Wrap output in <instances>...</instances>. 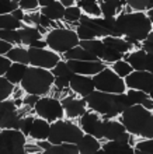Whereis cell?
<instances>
[{"mask_svg": "<svg viewBox=\"0 0 153 154\" xmlns=\"http://www.w3.org/2000/svg\"><path fill=\"white\" fill-rule=\"evenodd\" d=\"M69 88H72L73 93H76L81 98H86L96 90L91 77L79 76V74H73V77L69 81Z\"/></svg>", "mask_w": 153, "mask_h": 154, "instance_id": "e0dca14e", "label": "cell"}, {"mask_svg": "<svg viewBox=\"0 0 153 154\" xmlns=\"http://www.w3.org/2000/svg\"><path fill=\"white\" fill-rule=\"evenodd\" d=\"M75 32H76L77 38H79V41H90V39H97L96 34L93 32L90 28H87L86 25H81L79 24L76 27V29H75Z\"/></svg>", "mask_w": 153, "mask_h": 154, "instance_id": "f35d334b", "label": "cell"}, {"mask_svg": "<svg viewBox=\"0 0 153 154\" xmlns=\"http://www.w3.org/2000/svg\"><path fill=\"white\" fill-rule=\"evenodd\" d=\"M125 3L133 13H145L153 8L152 2H149V0H128Z\"/></svg>", "mask_w": 153, "mask_h": 154, "instance_id": "d6a6232c", "label": "cell"}, {"mask_svg": "<svg viewBox=\"0 0 153 154\" xmlns=\"http://www.w3.org/2000/svg\"><path fill=\"white\" fill-rule=\"evenodd\" d=\"M40 17H41V13L38 11H34V13H30L28 16H24V23L27 24V27H30L31 24H35L37 27L40 25Z\"/></svg>", "mask_w": 153, "mask_h": 154, "instance_id": "f6af8a7d", "label": "cell"}, {"mask_svg": "<svg viewBox=\"0 0 153 154\" xmlns=\"http://www.w3.org/2000/svg\"><path fill=\"white\" fill-rule=\"evenodd\" d=\"M76 146L79 149V154H93L94 151L101 149L100 140H97L90 134H83V137L77 142Z\"/></svg>", "mask_w": 153, "mask_h": 154, "instance_id": "7402d4cb", "label": "cell"}, {"mask_svg": "<svg viewBox=\"0 0 153 154\" xmlns=\"http://www.w3.org/2000/svg\"><path fill=\"white\" fill-rule=\"evenodd\" d=\"M79 46L83 48L84 51L93 53L94 56L100 60L101 55H103V51H104L105 45L101 42V39H90V41H79Z\"/></svg>", "mask_w": 153, "mask_h": 154, "instance_id": "4dcf8cb0", "label": "cell"}, {"mask_svg": "<svg viewBox=\"0 0 153 154\" xmlns=\"http://www.w3.org/2000/svg\"><path fill=\"white\" fill-rule=\"evenodd\" d=\"M41 14L44 17H46L48 20L55 21V20H63L65 16V7L59 3V0H53L52 4H49L48 7L40 8Z\"/></svg>", "mask_w": 153, "mask_h": 154, "instance_id": "484cf974", "label": "cell"}, {"mask_svg": "<svg viewBox=\"0 0 153 154\" xmlns=\"http://www.w3.org/2000/svg\"><path fill=\"white\" fill-rule=\"evenodd\" d=\"M42 154H79V149L72 143H62V144H52L48 150H44Z\"/></svg>", "mask_w": 153, "mask_h": 154, "instance_id": "1f68e13d", "label": "cell"}, {"mask_svg": "<svg viewBox=\"0 0 153 154\" xmlns=\"http://www.w3.org/2000/svg\"><path fill=\"white\" fill-rule=\"evenodd\" d=\"M125 94H126L131 105H141L148 111L153 109L152 95H148V94L142 93V91H138V90H128Z\"/></svg>", "mask_w": 153, "mask_h": 154, "instance_id": "ffe728a7", "label": "cell"}, {"mask_svg": "<svg viewBox=\"0 0 153 154\" xmlns=\"http://www.w3.org/2000/svg\"><path fill=\"white\" fill-rule=\"evenodd\" d=\"M120 123L132 136L153 137V114L141 105H131L120 115Z\"/></svg>", "mask_w": 153, "mask_h": 154, "instance_id": "7a4b0ae2", "label": "cell"}, {"mask_svg": "<svg viewBox=\"0 0 153 154\" xmlns=\"http://www.w3.org/2000/svg\"><path fill=\"white\" fill-rule=\"evenodd\" d=\"M11 16L14 17V18H16L17 21H20V23H21V21L24 20V16H25V14H24V11H23V10H21V8L18 7L17 10H14V11L11 13Z\"/></svg>", "mask_w": 153, "mask_h": 154, "instance_id": "f5cc1de1", "label": "cell"}, {"mask_svg": "<svg viewBox=\"0 0 153 154\" xmlns=\"http://www.w3.org/2000/svg\"><path fill=\"white\" fill-rule=\"evenodd\" d=\"M0 102H2V101H0Z\"/></svg>", "mask_w": 153, "mask_h": 154, "instance_id": "91938a15", "label": "cell"}, {"mask_svg": "<svg viewBox=\"0 0 153 154\" xmlns=\"http://www.w3.org/2000/svg\"><path fill=\"white\" fill-rule=\"evenodd\" d=\"M133 154H152V153H145V151H139V150H135Z\"/></svg>", "mask_w": 153, "mask_h": 154, "instance_id": "6f0895ef", "label": "cell"}, {"mask_svg": "<svg viewBox=\"0 0 153 154\" xmlns=\"http://www.w3.org/2000/svg\"><path fill=\"white\" fill-rule=\"evenodd\" d=\"M133 149H135V150H139V151H145V153L153 154V140L152 139H145V140H142V142H138Z\"/></svg>", "mask_w": 153, "mask_h": 154, "instance_id": "ee69618b", "label": "cell"}, {"mask_svg": "<svg viewBox=\"0 0 153 154\" xmlns=\"http://www.w3.org/2000/svg\"><path fill=\"white\" fill-rule=\"evenodd\" d=\"M86 101V105L91 111H94L97 115L104 116L105 119H113V118L121 115L126 108L131 106L126 94H107L101 91H93L90 95L83 98Z\"/></svg>", "mask_w": 153, "mask_h": 154, "instance_id": "6da1fadb", "label": "cell"}, {"mask_svg": "<svg viewBox=\"0 0 153 154\" xmlns=\"http://www.w3.org/2000/svg\"><path fill=\"white\" fill-rule=\"evenodd\" d=\"M18 8V2L16 0H0V16L11 14Z\"/></svg>", "mask_w": 153, "mask_h": 154, "instance_id": "60d3db41", "label": "cell"}, {"mask_svg": "<svg viewBox=\"0 0 153 154\" xmlns=\"http://www.w3.org/2000/svg\"><path fill=\"white\" fill-rule=\"evenodd\" d=\"M101 42L107 46V48L113 49L115 52L121 53V55H125V53L131 52V49H132V45L128 44V42H125L124 38H113V37H105L101 39Z\"/></svg>", "mask_w": 153, "mask_h": 154, "instance_id": "d4e9b609", "label": "cell"}, {"mask_svg": "<svg viewBox=\"0 0 153 154\" xmlns=\"http://www.w3.org/2000/svg\"><path fill=\"white\" fill-rule=\"evenodd\" d=\"M14 101L6 100L0 102V129H20V115Z\"/></svg>", "mask_w": 153, "mask_h": 154, "instance_id": "8fae6325", "label": "cell"}, {"mask_svg": "<svg viewBox=\"0 0 153 154\" xmlns=\"http://www.w3.org/2000/svg\"><path fill=\"white\" fill-rule=\"evenodd\" d=\"M0 132H2V129H0Z\"/></svg>", "mask_w": 153, "mask_h": 154, "instance_id": "680465c9", "label": "cell"}, {"mask_svg": "<svg viewBox=\"0 0 153 154\" xmlns=\"http://www.w3.org/2000/svg\"><path fill=\"white\" fill-rule=\"evenodd\" d=\"M153 53H146L142 49L133 51V52H128L122 55V60L126 62L132 70L135 72H153Z\"/></svg>", "mask_w": 153, "mask_h": 154, "instance_id": "4fadbf2b", "label": "cell"}, {"mask_svg": "<svg viewBox=\"0 0 153 154\" xmlns=\"http://www.w3.org/2000/svg\"><path fill=\"white\" fill-rule=\"evenodd\" d=\"M40 98L41 97H38V95H32V94H28L27 97L23 98V105H27V106H31V108H34Z\"/></svg>", "mask_w": 153, "mask_h": 154, "instance_id": "c3c4849f", "label": "cell"}, {"mask_svg": "<svg viewBox=\"0 0 153 154\" xmlns=\"http://www.w3.org/2000/svg\"><path fill=\"white\" fill-rule=\"evenodd\" d=\"M122 59V55L121 53L115 52V51H113V49H110L105 46L104 51H103V55H101L100 60L103 62V63H115V62L121 60Z\"/></svg>", "mask_w": 153, "mask_h": 154, "instance_id": "74e56055", "label": "cell"}, {"mask_svg": "<svg viewBox=\"0 0 153 154\" xmlns=\"http://www.w3.org/2000/svg\"><path fill=\"white\" fill-rule=\"evenodd\" d=\"M141 46H142L141 49L143 51V52H146V53H153V32H150L149 37L146 38L145 41H142Z\"/></svg>", "mask_w": 153, "mask_h": 154, "instance_id": "bcb514c9", "label": "cell"}, {"mask_svg": "<svg viewBox=\"0 0 153 154\" xmlns=\"http://www.w3.org/2000/svg\"><path fill=\"white\" fill-rule=\"evenodd\" d=\"M63 56L66 60H79V62H96V60H98L93 53L84 51V49L80 48L79 45L75 46V48H72V49H69L68 52H65Z\"/></svg>", "mask_w": 153, "mask_h": 154, "instance_id": "603a6c76", "label": "cell"}, {"mask_svg": "<svg viewBox=\"0 0 153 154\" xmlns=\"http://www.w3.org/2000/svg\"><path fill=\"white\" fill-rule=\"evenodd\" d=\"M80 129L83 130L84 134H90L93 137H96L97 140H101L103 139V119L96 112L86 111L81 115Z\"/></svg>", "mask_w": 153, "mask_h": 154, "instance_id": "9a60e30c", "label": "cell"}, {"mask_svg": "<svg viewBox=\"0 0 153 154\" xmlns=\"http://www.w3.org/2000/svg\"><path fill=\"white\" fill-rule=\"evenodd\" d=\"M37 115L41 119H45L46 122H56L61 121L65 116V111L62 108V104L59 100L52 97H42L38 100V102L34 106Z\"/></svg>", "mask_w": 153, "mask_h": 154, "instance_id": "9c48e42d", "label": "cell"}, {"mask_svg": "<svg viewBox=\"0 0 153 154\" xmlns=\"http://www.w3.org/2000/svg\"><path fill=\"white\" fill-rule=\"evenodd\" d=\"M49 130H51V123L49 122H46L45 119H41V118H34L30 136L32 139H35L37 142L38 140H48Z\"/></svg>", "mask_w": 153, "mask_h": 154, "instance_id": "d6986e66", "label": "cell"}, {"mask_svg": "<svg viewBox=\"0 0 153 154\" xmlns=\"http://www.w3.org/2000/svg\"><path fill=\"white\" fill-rule=\"evenodd\" d=\"M11 49H13L11 44H8V42H6V41L0 39V56H6Z\"/></svg>", "mask_w": 153, "mask_h": 154, "instance_id": "f907efd6", "label": "cell"}, {"mask_svg": "<svg viewBox=\"0 0 153 154\" xmlns=\"http://www.w3.org/2000/svg\"><path fill=\"white\" fill-rule=\"evenodd\" d=\"M101 149L105 154H133V149L129 143H120V142H105L101 144Z\"/></svg>", "mask_w": 153, "mask_h": 154, "instance_id": "cb8c5ba5", "label": "cell"}, {"mask_svg": "<svg viewBox=\"0 0 153 154\" xmlns=\"http://www.w3.org/2000/svg\"><path fill=\"white\" fill-rule=\"evenodd\" d=\"M98 7L101 10V16L103 18H114L117 17V14L120 16L121 14V7L122 6H126L125 2H118V0H114V2H97Z\"/></svg>", "mask_w": 153, "mask_h": 154, "instance_id": "44dd1931", "label": "cell"}, {"mask_svg": "<svg viewBox=\"0 0 153 154\" xmlns=\"http://www.w3.org/2000/svg\"><path fill=\"white\" fill-rule=\"evenodd\" d=\"M25 136L20 130L3 129L0 132V154H25Z\"/></svg>", "mask_w": 153, "mask_h": 154, "instance_id": "ba28073f", "label": "cell"}, {"mask_svg": "<svg viewBox=\"0 0 153 154\" xmlns=\"http://www.w3.org/2000/svg\"><path fill=\"white\" fill-rule=\"evenodd\" d=\"M18 35H20V41L23 45H30L34 42V41L42 39V35L37 28L34 27H27V25H23L20 29H18Z\"/></svg>", "mask_w": 153, "mask_h": 154, "instance_id": "83f0119b", "label": "cell"}, {"mask_svg": "<svg viewBox=\"0 0 153 154\" xmlns=\"http://www.w3.org/2000/svg\"><path fill=\"white\" fill-rule=\"evenodd\" d=\"M68 67L73 72V74H79V76H96L107 67L105 63L101 60L96 62H79V60H66Z\"/></svg>", "mask_w": 153, "mask_h": 154, "instance_id": "2e32d148", "label": "cell"}, {"mask_svg": "<svg viewBox=\"0 0 153 154\" xmlns=\"http://www.w3.org/2000/svg\"><path fill=\"white\" fill-rule=\"evenodd\" d=\"M53 80H55V77L52 76L51 70L28 66L20 85L27 94L45 97L52 88Z\"/></svg>", "mask_w": 153, "mask_h": 154, "instance_id": "277c9868", "label": "cell"}, {"mask_svg": "<svg viewBox=\"0 0 153 154\" xmlns=\"http://www.w3.org/2000/svg\"><path fill=\"white\" fill-rule=\"evenodd\" d=\"M75 6L80 8L81 14H84L90 18H100L101 17V10L97 2H83V0H80V2H76Z\"/></svg>", "mask_w": 153, "mask_h": 154, "instance_id": "f546056e", "label": "cell"}, {"mask_svg": "<svg viewBox=\"0 0 153 154\" xmlns=\"http://www.w3.org/2000/svg\"><path fill=\"white\" fill-rule=\"evenodd\" d=\"M117 25L121 31L122 37L142 42L153 32V24L148 20L145 13H121L115 17Z\"/></svg>", "mask_w": 153, "mask_h": 154, "instance_id": "3957f363", "label": "cell"}, {"mask_svg": "<svg viewBox=\"0 0 153 154\" xmlns=\"http://www.w3.org/2000/svg\"><path fill=\"white\" fill-rule=\"evenodd\" d=\"M14 91V85L8 80H6V77H0V101H6L13 95Z\"/></svg>", "mask_w": 153, "mask_h": 154, "instance_id": "d590c367", "label": "cell"}, {"mask_svg": "<svg viewBox=\"0 0 153 154\" xmlns=\"http://www.w3.org/2000/svg\"><path fill=\"white\" fill-rule=\"evenodd\" d=\"M8 60L11 63H20V65H30L28 59V49L23 48V46H13V49L6 55Z\"/></svg>", "mask_w": 153, "mask_h": 154, "instance_id": "f1b7e54d", "label": "cell"}, {"mask_svg": "<svg viewBox=\"0 0 153 154\" xmlns=\"http://www.w3.org/2000/svg\"><path fill=\"white\" fill-rule=\"evenodd\" d=\"M45 42L49 51L55 53H65L79 45V38L70 28H53L46 34Z\"/></svg>", "mask_w": 153, "mask_h": 154, "instance_id": "8992f818", "label": "cell"}, {"mask_svg": "<svg viewBox=\"0 0 153 154\" xmlns=\"http://www.w3.org/2000/svg\"><path fill=\"white\" fill-rule=\"evenodd\" d=\"M35 146H37V147H40L41 150H48V149H49L51 146H52V144H51V143H49L48 140H38Z\"/></svg>", "mask_w": 153, "mask_h": 154, "instance_id": "db71d44e", "label": "cell"}, {"mask_svg": "<svg viewBox=\"0 0 153 154\" xmlns=\"http://www.w3.org/2000/svg\"><path fill=\"white\" fill-rule=\"evenodd\" d=\"M18 7L21 10H27L30 13H34L37 10H40V6H38V0H20L18 2Z\"/></svg>", "mask_w": 153, "mask_h": 154, "instance_id": "7bdbcfd3", "label": "cell"}, {"mask_svg": "<svg viewBox=\"0 0 153 154\" xmlns=\"http://www.w3.org/2000/svg\"><path fill=\"white\" fill-rule=\"evenodd\" d=\"M93 154H105V153H104V150H103V149H98V150L94 151Z\"/></svg>", "mask_w": 153, "mask_h": 154, "instance_id": "9f6ffc18", "label": "cell"}, {"mask_svg": "<svg viewBox=\"0 0 153 154\" xmlns=\"http://www.w3.org/2000/svg\"><path fill=\"white\" fill-rule=\"evenodd\" d=\"M28 59H30V66H32V67L52 70L56 66L58 62L61 60V56L58 53L49 51V49L28 48Z\"/></svg>", "mask_w": 153, "mask_h": 154, "instance_id": "30bf717a", "label": "cell"}, {"mask_svg": "<svg viewBox=\"0 0 153 154\" xmlns=\"http://www.w3.org/2000/svg\"><path fill=\"white\" fill-rule=\"evenodd\" d=\"M103 139H105L107 142L129 143L131 134L125 130V128L118 121L105 119L103 121Z\"/></svg>", "mask_w": 153, "mask_h": 154, "instance_id": "5bb4252c", "label": "cell"}, {"mask_svg": "<svg viewBox=\"0 0 153 154\" xmlns=\"http://www.w3.org/2000/svg\"><path fill=\"white\" fill-rule=\"evenodd\" d=\"M27 67H28V66L20 65V63H11V66L8 67V70L6 72V74H4L6 80H8L13 85L20 84L21 80H23V77H24V74H25V72H27Z\"/></svg>", "mask_w": 153, "mask_h": 154, "instance_id": "4316f807", "label": "cell"}, {"mask_svg": "<svg viewBox=\"0 0 153 154\" xmlns=\"http://www.w3.org/2000/svg\"><path fill=\"white\" fill-rule=\"evenodd\" d=\"M53 84L56 85L58 90L69 88V80H68V79H65V77H55V80H53Z\"/></svg>", "mask_w": 153, "mask_h": 154, "instance_id": "681fc988", "label": "cell"}, {"mask_svg": "<svg viewBox=\"0 0 153 154\" xmlns=\"http://www.w3.org/2000/svg\"><path fill=\"white\" fill-rule=\"evenodd\" d=\"M59 3H61L65 8H69V7H73V6L76 4V2H73V0H59Z\"/></svg>", "mask_w": 153, "mask_h": 154, "instance_id": "11a10c76", "label": "cell"}, {"mask_svg": "<svg viewBox=\"0 0 153 154\" xmlns=\"http://www.w3.org/2000/svg\"><path fill=\"white\" fill-rule=\"evenodd\" d=\"M81 17V10L76 6L69 8H65V16H63V21L66 23H76V21L80 20Z\"/></svg>", "mask_w": 153, "mask_h": 154, "instance_id": "ab89813d", "label": "cell"}, {"mask_svg": "<svg viewBox=\"0 0 153 154\" xmlns=\"http://www.w3.org/2000/svg\"><path fill=\"white\" fill-rule=\"evenodd\" d=\"M91 80L96 91L107 94H124L126 91L124 79L118 77L111 70V67H105L104 70H101L98 74L91 77Z\"/></svg>", "mask_w": 153, "mask_h": 154, "instance_id": "52a82bcc", "label": "cell"}, {"mask_svg": "<svg viewBox=\"0 0 153 154\" xmlns=\"http://www.w3.org/2000/svg\"><path fill=\"white\" fill-rule=\"evenodd\" d=\"M28 48H32V49H46V42H45V39L34 41Z\"/></svg>", "mask_w": 153, "mask_h": 154, "instance_id": "816d5d0a", "label": "cell"}, {"mask_svg": "<svg viewBox=\"0 0 153 154\" xmlns=\"http://www.w3.org/2000/svg\"><path fill=\"white\" fill-rule=\"evenodd\" d=\"M83 130L77 125L69 121H56L51 123L48 142L51 144H62V143H72L77 144V142L83 137Z\"/></svg>", "mask_w": 153, "mask_h": 154, "instance_id": "5b68a950", "label": "cell"}, {"mask_svg": "<svg viewBox=\"0 0 153 154\" xmlns=\"http://www.w3.org/2000/svg\"><path fill=\"white\" fill-rule=\"evenodd\" d=\"M0 39L6 41L8 44H21L18 29H2L0 31Z\"/></svg>", "mask_w": 153, "mask_h": 154, "instance_id": "8d00e7d4", "label": "cell"}, {"mask_svg": "<svg viewBox=\"0 0 153 154\" xmlns=\"http://www.w3.org/2000/svg\"><path fill=\"white\" fill-rule=\"evenodd\" d=\"M111 70H113V72L117 74L118 77H121V79H125V77L128 76L129 73H132V72H133L132 67H131L126 62L122 60V59H121V60H118V62H115V63H113Z\"/></svg>", "mask_w": 153, "mask_h": 154, "instance_id": "e575fe53", "label": "cell"}, {"mask_svg": "<svg viewBox=\"0 0 153 154\" xmlns=\"http://www.w3.org/2000/svg\"><path fill=\"white\" fill-rule=\"evenodd\" d=\"M51 73H52L53 77H65V79H68L69 81H70V79L73 77V72L68 67V65H66L65 60L58 62L56 66L51 70Z\"/></svg>", "mask_w": 153, "mask_h": 154, "instance_id": "836d02e7", "label": "cell"}, {"mask_svg": "<svg viewBox=\"0 0 153 154\" xmlns=\"http://www.w3.org/2000/svg\"><path fill=\"white\" fill-rule=\"evenodd\" d=\"M11 66V62L8 60L6 56H0V77H3L6 74V72L8 70V67Z\"/></svg>", "mask_w": 153, "mask_h": 154, "instance_id": "7dc6e473", "label": "cell"}, {"mask_svg": "<svg viewBox=\"0 0 153 154\" xmlns=\"http://www.w3.org/2000/svg\"><path fill=\"white\" fill-rule=\"evenodd\" d=\"M62 104V108L65 111V115H68V118H77V116H81L84 114L86 108V101L83 98L80 100H75V98H65L63 101L61 102Z\"/></svg>", "mask_w": 153, "mask_h": 154, "instance_id": "ac0fdd59", "label": "cell"}, {"mask_svg": "<svg viewBox=\"0 0 153 154\" xmlns=\"http://www.w3.org/2000/svg\"><path fill=\"white\" fill-rule=\"evenodd\" d=\"M32 122H34V118L32 116H27V118H21L20 119V132L24 134L25 137L30 136V132H31L32 128Z\"/></svg>", "mask_w": 153, "mask_h": 154, "instance_id": "b9f144b4", "label": "cell"}, {"mask_svg": "<svg viewBox=\"0 0 153 154\" xmlns=\"http://www.w3.org/2000/svg\"><path fill=\"white\" fill-rule=\"evenodd\" d=\"M125 87L129 90H138L142 93L150 95L152 94V84H153V73L149 72H135L129 73L124 79Z\"/></svg>", "mask_w": 153, "mask_h": 154, "instance_id": "7c38bea8", "label": "cell"}]
</instances>
